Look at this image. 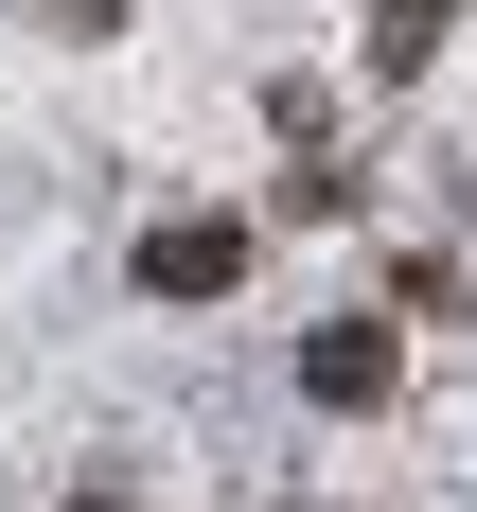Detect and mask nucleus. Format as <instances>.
<instances>
[{"label":"nucleus","instance_id":"nucleus-1","mask_svg":"<svg viewBox=\"0 0 477 512\" xmlns=\"http://www.w3.org/2000/svg\"><path fill=\"white\" fill-rule=\"evenodd\" d=\"M389 389H407V336H389V318H318V336H301V407L371 424Z\"/></svg>","mask_w":477,"mask_h":512},{"label":"nucleus","instance_id":"nucleus-2","mask_svg":"<svg viewBox=\"0 0 477 512\" xmlns=\"http://www.w3.org/2000/svg\"><path fill=\"white\" fill-rule=\"evenodd\" d=\"M248 283V212H159L142 230V301H230Z\"/></svg>","mask_w":477,"mask_h":512},{"label":"nucleus","instance_id":"nucleus-3","mask_svg":"<svg viewBox=\"0 0 477 512\" xmlns=\"http://www.w3.org/2000/svg\"><path fill=\"white\" fill-rule=\"evenodd\" d=\"M424 53H442V0H389L371 18V71H424Z\"/></svg>","mask_w":477,"mask_h":512},{"label":"nucleus","instance_id":"nucleus-4","mask_svg":"<svg viewBox=\"0 0 477 512\" xmlns=\"http://www.w3.org/2000/svg\"><path fill=\"white\" fill-rule=\"evenodd\" d=\"M71 512H124V495H71Z\"/></svg>","mask_w":477,"mask_h":512}]
</instances>
